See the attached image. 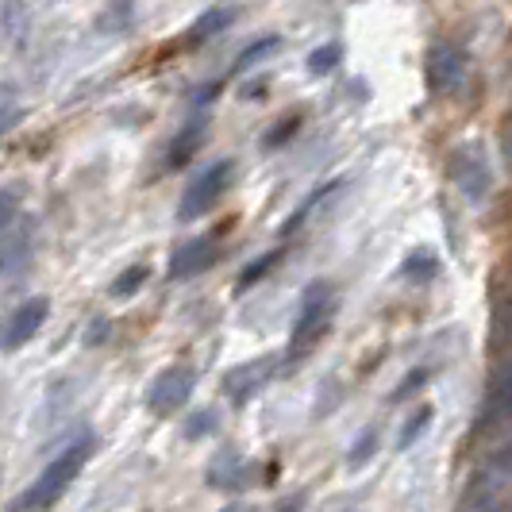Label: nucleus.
<instances>
[{"instance_id":"obj_25","label":"nucleus","mask_w":512,"mask_h":512,"mask_svg":"<svg viewBox=\"0 0 512 512\" xmlns=\"http://www.w3.org/2000/svg\"><path fill=\"white\" fill-rule=\"evenodd\" d=\"M501 162H505V170L512 174V120L501 128Z\"/></svg>"},{"instance_id":"obj_17","label":"nucleus","mask_w":512,"mask_h":512,"mask_svg":"<svg viewBox=\"0 0 512 512\" xmlns=\"http://www.w3.org/2000/svg\"><path fill=\"white\" fill-rule=\"evenodd\" d=\"M339 58H343V47H339V43H324L320 51L308 54V70H312V74H328Z\"/></svg>"},{"instance_id":"obj_1","label":"nucleus","mask_w":512,"mask_h":512,"mask_svg":"<svg viewBox=\"0 0 512 512\" xmlns=\"http://www.w3.org/2000/svg\"><path fill=\"white\" fill-rule=\"evenodd\" d=\"M89 455H93V439H77V443H70L66 451H58V459L31 482V486L24 489V497L16 501V512H43L51 509L54 501L70 489V482H74L77 474H81V466L89 462Z\"/></svg>"},{"instance_id":"obj_14","label":"nucleus","mask_w":512,"mask_h":512,"mask_svg":"<svg viewBox=\"0 0 512 512\" xmlns=\"http://www.w3.org/2000/svg\"><path fill=\"white\" fill-rule=\"evenodd\" d=\"M151 278V266H143V262H135V266H128L116 282H112V297L116 301H128V297H135L139 293V285Z\"/></svg>"},{"instance_id":"obj_2","label":"nucleus","mask_w":512,"mask_h":512,"mask_svg":"<svg viewBox=\"0 0 512 512\" xmlns=\"http://www.w3.org/2000/svg\"><path fill=\"white\" fill-rule=\"evenodd\" d=\"M231 174H235V162H231V158H216L208 170H201L197 178L189 181V189H185V197H181V205H178L181 224L201 220L208 208L224 197V189L231 185Z\"/></svg>"},{"instance_id":"obj_4","label":"nucleus","mask_w":512,"mask_h":512,"mask_svg":"<svg viewBox=\"0 0 512 512\" xmlns=\"http://www.w3.org/2000/svg\"><path fill=\"white\" fill-rule=\"evenodd\" d=\"M193 382H197V374L189 366H166L147 389V409L158 412V416L178 412L185 405V397L193 393Z\"/></svg>"},{"instance_id":"obj_26","label":"nucleus","mask_w":512,"mask_h":512,"mask_svg":"<svg viewBox=\"0 0 512 512\" xmlns=\"http://www.w3.org/2000/svg\"><path fill=\"white\" fill-rule=\"evenodd\" d=\"M193 420H197V424H189V436H201V432H208V428H212V416H208V412L193 416Z\"/></svg>"},{"instance_id":"obj_18","label":"nucleus","mask_w":512,"mask_h":512,"mask_svg":"<svg viewBox=\"0 0 512 512\" xmlns=\"http://www.w3.org/2000/svg\"><path fill=\"white\" fill-rule=\"evenodd\" d=\"M278 258H282L278 251H270V255H258L255 262H251V266L239 274V289H251V285H255L258 278L266 274V270H274V266H278Z\"/></svg>"},{"instance_id":"obj_11","label":"nucleus","mask_w":512,"mask_h":512,"mask_svg":"<svg viewBox=\"0 0 512 512\" xmlns=\"http://www.w3.org/2000/svg\"><path fill=\"white\" fill-rule=\"evenodd\" d=\"M509 412H512V362H505V366L497 370V378L489 382L486 405H482V420L493 424V420H501V416H509Z\"/></svg>"},{"instance_id":"obj_20","label":"nucleus","mask_w":512,"mask_h":512,"mask_svg":"<svg viewBox=\"0 0 512 512\" xmlns=\"http://www.w3.org/2000/svg\"><path fill=\"white\" fill-rule=\"evenodd\" d=\"M405 278H416V274H424V278H432L436 274V255L432 251H416V255L405 262V270H401Z\"/></svg>"},{"instance_id":"obj_8","label":"nucleus","mask_w":512,"mask_h":512,"mask_svg":"<svg viewBox=\"0 0 512 512\" xmlns=\"http://www.w3.org/2000/svg\"><path fill=\"white\" fill-rule=\"evenodd\" d=\"M455 170V181H459V189L466 193V201H486V193H489V170H486V162H482V154L478 151H459L455 154V162H451Z\"/></svg>"},{"instance_id":"obj_7","label":"nucleus","mask_w":512,"mask_h":512,"mask_svg":"<svg viewBox=\"0 0 512 512\" xmlns=\"http://www.w3.org/2000/svg\"><path fill=\"white\" fill-rule=\"evenodd\" d=\"M212 262H216V243L208 235H197V239L181 243L178 251H174V258H170V278L174 282L178 278H197V274H205Z\"/></svg>"},{"instance_id":"obj_22","label":"nucleus","mask_w":512,"mask_h":512,"mask_svg":"<svg viewBox=\"0 0 512 512\" xmlns=\"http://www.w3.org/2000/svg\"><path fill=\"white\" fill-rule=\"evenodd\" d=\"M428 424H432V409L424 405V409H416V416H412L409 424H405V432H401V447H409L412 439L420 436V432H424Z\"/></svg>"},{"instance_id":"obj_16","label":"nucleus","mask_w":512,"mask_h":512,"mask_svg":"<svg viewBox=\"0 0 512 512\" xmlns=\"http://www.w3.org/2000/svg\"><path fill=\"white\" fill-rule=\"evenodd\" d=\"M335 189H339V185H335V181H332V185H320V189H316V193H312V197H308L305 205H301V208H297V212H293V216H289V220H285V228H282L285 235H293V231L301 228V224H305V220H308V212H312V208H316V205H324V201H328V197H332Z\"/></svg>"},{"instance_id":"obj_9","label":"nucleus","mask_w":512,"mask_h":512,"mask_svg":"<svg viewBox=\"0 0 512 512\" xmlns=\"http://www.w3.org/2000/svg\"><path fill=\"white\" fill-rule=\"evenodd\" d=\"M270 378H274V359H255V362H247V366H235L224 385H228L231 401L243 405V401H251Z\"/></svg>"},{"instance_id":"obj_24","label":"nucleus","mask_w":512,"mask_h":512,"mask_svg":"<svg viewBox=\"0 0 512 512\" xmlns=\"http://www.w3.org/2000/svg\"><path fill=\"white\" fill-rule=\"evenodd\" d=\"M374 432H366V436H359V443H355V455H351V466H355V470H359L362 462L370 459V455H374Z\"/></svg>"},{"instance_id":"obj_12","label":"nucleus","mask_w":512,"mask_h":512,"mask_svg":"<svg viewBox=\"0 0 512 512\" xmlns=\"http://www.w3.org/2000/svg\"><path fill=\"white\" fill-rule=\"evenodd\" d=\"M231 20H235V12H231V8H208V12H201V16H197V24L185 31V47H201L205 39L220 35Z\"/></svg>"},{"instance_id":"obj_3","label":"nucleus","mask_w":512,"mask_h":512,"mask_svg":"<svg viewBox=\"0 0 512 512\" xmlns=\"http://www.w3.org/2000/svg\"><path fill=\"white\" fill-rule=\"evenodd\" d=\"M328 316H332V285L312 282L305 289V297H301V308H297V324H293L289 351L301 355V347H308L316 335L328 328Z\"/></svg>"},{"instance_id":"obj_10","label":"nucleus","mask_w":512,"mask_h":512,"mask_svg":"<svg viewBox=\"0 0 512 512\" xmlns=\"http://www.w3.org/2000/svg\"><path fill=\"white\" fill-rule=\"evenodd\" d=\"M35 251V224L24 216V224H12L4 228V274L12 278L16 270H24Z\"/></svg>"},{"instance_id":"obj_6","label":"nucleus","mask_w":512,"mask_h":512,"mask_svg":"<svg viewBox=\"0 0 512 512\" xmlns=\"http://www.w3.org/2000/svg\"><path fill=\"white\" fill-rule=\"evenodd\" d=\"M47 312H51L47 297H27L24 305L8 316V328H4V347H8V351H16V347H24L31 335H39L43 320H47Z\"/></svg>"},{"instance_id":"obj_13","label":"nucleus","mask_w":512,"mask_h":512,"mask_svg":"<svg viewBox=\"0 0 512 512\" xmlns=\"http://www.w3.org/2000/svg\"><path fill=\"white\" fill-rule=\"evenodd\" d=\"M205 143V120H193V124H185V128L178 131V139H174V147H170V166L174 170H181L193 154H197V147Z\"/></svg>"},{"instance_id":"obj_15","label":"nucleus","mask_w":512,"mask_h":512,"mask_svg":"<svg viewBox=\"0 0 512 512\" xmlns=\"http://www.w3.org/2000/svg\"><path fill=\"white\" fill-rule=\"evenodd\" d=\"M278 47H282V39H278V35H262V39H255V43H251L247 51L239 54V62H235V70H239V74H243V70H251L255 62H262L266 54H274V51H278Z\"/></svg>"},{"instance_id":"obj_5","label":"nucleus","mask_w":512,"mask_h":512,"mask_svg":"<svg viewBox=\"0 0 512 512\" xmlns=\"http://www.w3.org/2000/svg\"><path fill=\"white\" fill-rule=\"evenodd\" d=\"M424 70H428L432 93H455V89H462V81H466V58L459 54V47L436 43V47L428 51Z\"/></svg>"},{"instance_id":"obj_23","label":"nucleus","mask_w":512,"mask_h":512,"mask_svg":"<svg viewBox=\"0 0 512 512\" xmlns=\"http://www.w3.org/2000/svg\"><path fill=\"white\" fill-rule=\"evenodd\" d=\"M428 382V370H412L409 378H405V382L397 385V393H393V401H409L412 393H416V389H420V385Z\"/></svg>"},{"instance_id":"obj_19","label":"nucleus","mask_w":512,"mask_h":512,"mask_svg":"<svg viewBox=\"0 0 512 512\" xmlns=\"http://www.w3.org/2000/svg\"><path fill=\"white\" fill-rule=\"evenodd\" d=\"M301 128V116H297V112H293V116H285L282 124H278V128H270L266 131V139H262V147H266V151H270V147H282V143H289V139H293V131Z\"/></svg>"},{"instance_id":"obj_21","label":"nucleus","mask_w":512,"mask_h":512,"mask_svg":"<svg viewBox=\"0 0 512 512\" xmlns=\"http://www.w3.org/2000/svg\"><path fill=\"white\" fill-rule=\"evenodd\" d=\"M20 16H27V12L16 0H8V8H4V39H8L12 47L20 43Z\"/></svg>"}]
</instances>
